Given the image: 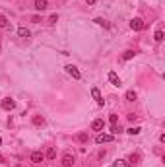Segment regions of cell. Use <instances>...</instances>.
Wrapping results in <instances>:
<instances>
[{
	"label": "cell",
	"mask_w": 165,
	"mask_h": 167,
	"mask_svg": "<svg viewBox=\"0 0 165 167\" xmlns=\"http://www.w3.org/2000/svg\"><path fill=\"white\" fill-rule=\"evenodd\" d=\"M60 163H62V167H74V163H76V156L72 154V152H64Z\"/></svg>",
	"instance_id": "obj_1"
},
{
	"label": "cell",
	"mask_w": 165,
	"mask_h": 167,
	"mask_svg": "<svg viewBox=\"0 0 165 167\" xmlns=\"http://www.w3.org/2000/svg\"><path fill=\"white\" fill-rule=\"evenodd\" d=\"M29 161H31V163H35V165H39V163H43V161H45V154H43L41 150H35V152H31Z\"/></svg>",
	"instance_id": "obj_2"
},
{
	"label": "cell",
	"mask_w": 165,
	"mask_h": 167,
	"mask_svg": "<svg viewBox=\"0 0 165 167\" xmlns=\"http://www.w3.org/2000/svg\"><path fill=\"white\" fill-rule=\"evenodd\" d=\"M130 29L132 31H142L144 29V21H142L140 18H132L130 20Z\"/></svg>",
	"instance_id": "obj_3"
},
{
	"label": "cell",
	"mask_w": 165,
	"mask_h": 167,
	"mask_svg": "<svg viewBox=\"0 0 165 167\" xmlns=\"http://www.w3.org/2000/svg\"><path fill=\"white\" fill-rule=\"evenodd\" d=\"M33 8L37 10V12H45L49 8V0H35L33 2Z\"/></svg>",
	"instance_id": "obj_4"
},
{
	"label": "cell",
	"mask_w": 165,
	"mask_h": 167,
	"mask_svg": "<svg viewBox=\"0 0 165 167\" xmlns=\"http://www.w3.org/2000/svg\"><path fill=\"white\" fill-rule=\"evenodd\" d=\"M115 140V136L113 134H101V132H99L97 136H95V142L97 144H103V142H113Z\"/></svg>",
	"instance_id": "obj_5"
},
{
	"label": "cell",
	"mask_w": 165,
	"mask_h": 167,
	"mask_svg": "<svg viewBox=\"0 0 165 167\" xmlns=\"http://www.w3.org/2000/svg\"><path fill=\"white\" fill-rule=\"evenodd\" d=\"M66 72H68V74L72 76L74 80H82V74H80V70H78L76 66H72V64H68V66H66Z\"/></svg>",
	"instance_id": "obj_6"
},
{
	"label": "cell",
	"mask_w": 165,
	"mask_h": 167,
	"mask_svg": "<svg viewBox=\"0 0 165 167\" xmlns=\"http://www.w3.org/2000/svg\"><path fill=\"white\" fill-rule=\"evenodd\" d=\"M91 95H93V99L97 101V105H105V99H103L101 91H99L97 88H91Z\"/></svg>",
	"instance_id": "obj_7"
},
{
	"label": "cell",
	"mask_w": 165,
	"mask_h": 167,
	"mask_svg": "<svg viewBox=\"0 0 165 167\" xmlns=\"http://www.w3.org/2000/svg\"><path fill=\"white\" fill-rule=\"evenodd\" d=\"M2 109H4V111H12V109H16V101L10 99V97L2 99Z\"/></svg>",
	"instance_id": "obj_8"
},
{
	"label": "cell",
	"mask_w": 165,
	"mask_h": 167,
	"mask_svg": "<svg viewBox=\"0 0 165 167\" xmlns=\"http://www.w3.org/2000/svg\"><path fill=\"white\" fill-rule=\"evenodd\" d=\"M103 128H105V121L103 119H95L91 122V130H95V132H101Z\"/></svg>",
	"instance_id": "obj_9"
},
{
	"label": "cell",
	"mask_w": 165,
	"mask_h": 167,
	"mask_svg": "<svg viewBox=\"0 0 165 167\" xmlns=\"http://www.w3.org/2000/svg\"><path fill=\"white\" fill-rule=\"evenodd\" d=\"M109 82H111L113 86H117V88H119V86H123V82H120V78L117 76V72H109Z\"/></svg>",
	"instance_id": "obj_10"
},
{
	"label": "cell",
	"mask_w": 165,
	"mask_h": 167,
	"mask_svg": "<svg viewBox=\"0 0 165 167\" xmlns=\"http://www.w3.org/2000/svg\"><path fill=\"white\" fill-rule=\"evenodd\" d=\"M45 157L49 159V161H54V159H56V150H54V148H49L47 154H45Z\"/></svg>",
	"instance_id": "obj_11"
},
{
	"label": "cell",
	"mask_w": 165,
	"mask_h": 167,
	"mask_svg": "<svg viewBox=\"0 0 165 167\" xmlns=\"http://www.w3.org/2000/svg\"><path fill=\"white\" fill-rule=\"evenodd\" d=\"M18 35H20V37H24V39H27V37L31 35V31H29V29H25V27L21 25V27H18Z\"/></svg>",
	"instance_id": "obj_12"
},
{
	"label": "cell",
	"mask_w": 165,
	"mask_h": 167,
	"mask_svg": "<svg viewBox=\"0 0 165 167\" xmlns=\"http://www.w3.org/2000/svg\"><path fill=\"white\" fill-rule=\"evenodd\" d=\"M134 56H136V51L128 49V51H124V53H123V60H130V59H134Z\"/></svg>",
	"instance_id": "obj_13"
},
{
	"label": "cell",
	"mask_w": 165,
	"mask_h": 167,
	"mask_svg": "<svg viewBox=\"0 0 165 167\" xmlns=\"http://www.w3.org/2000/svg\"><path fill=\"white\" fill-rule=\"evenodd\" d=\"M76 140H78V142H80V144H85V142H88V140H89V136H88V132H80V134H78V136H76Z\"/></svg>",
	"instance_id": "obj_14"
},
{
	"label": "cell",
	"mask_w": 165,
	"mask_h": 167,
	"mask_svg": "<svg viewBox=\"0 0 165 167\" xmlns=\"http://www.w3.org/2000/svg\"><path fill=\"white\" fill-rule=\"evenodd\" d=\"M33 125H35V126H41V125H45V119H43L41 115H35V117H33Z\"/></svg>",
	"instance_id": "obj_15"
},
{
	"label": "cell",
	"mask_w": 165,
	"mask_h": 167,
	"mask_svg": "<svg viewBox=\"0 0 165 167\" xmlns=\"http://www.w3.org/2000/svg\"><path fill=\"white\" fill-rule=\"evenodd\" d=\"M95 24H97V25H103L105 29H109V27H111V24H109L107 20H103V18H97V20H95Z\"/></svg>",
	"instance_id": "obj_16"
},
{
	"label": "cell",
	"mask_w": 165,
	"mask_h": 167,
	"mask_svg": "<svg viewBox=\"0 0 165 167\" xmlns=\"http://www.w3.org/2000/svg\"><path fill=\"white\" fill-rule=\"evenodd\" d=\"M128 165H130V163H128L126 159H117V161L113 163V167H128Z\"/></svg>",
	"instance_id": "obj_17"
},
{
	"label": "cell",
	"mask_w": 165,
	"mask_h": 167,
	"mask_svg": "<svg viewBox=\"0 0 165 167\" xmlns=\"http://www.w3.org/2000/svg\"><path fill=\"white\" fill-rule=\"evenodd\" d=\"M0 27H10V24H8V18H6L4 14H0Z\"/></svg>",
	"instance_id": "obj_18"
},
{
	"label": "cell",
	"mask_w": 165,
	"mask_h": 167,
	"mask_svg": "<svg viewBox=\"0 0 165 167\" xmlns=\"http://www.w3.org/2000/svg\"><path fill=\"white\" fill-rule=\"evenodd\" d=\"M126 101H136V91L134 90H128L126 91Z\"/></svg>",
	"instance_id": "obj_19"
},
{
	"label": "cell",
	"mask_w": 165,
	"mask_h": 167,
	"mask_svg": "<svg viewBox=\"0 0 165 167\" xmlns=\"http://www.w3.org/2000/svg\"><path fill=\"white\" fill-rule=\"evenodd\" d=\"M140 130H142L140 126H132V128H128V130H126V132H128V134H130V136H136V134H140Z\"/></svg>",
	"instance_id": "obj_20"
},
{
	"label": "cell",
	"mask_w": 165,
	"mask_h": 167,
	"mask_svg": "<svg viewBox=\"0 0 165 167\" xmlns=\"http://www.w3.org/2000/svg\"><path fill=\"white\" fill-rule=\"evenodd\" d=\"M154 39H155L157 43H161V41H163V31H161V29H157L155 35H154Z\"/></svg>",
	"instance_id": "obj_21"
},
{
	"label": "cell",
	"mask_w": 165,
	"mask_h": 167,
	"mask_svg": "<svg viewBox=\"0 0 165 167\" xmlns=\"http://www.w3.org/2000/svg\"><path fill=\"white\" fill-rule=\"evenodd\" d=\"M109 122H111V125H117V122H119V115H111V117H109Z\"/></svg>",
	"instance_id": "obj_22"
},
{
	"label": "cell",
	"mask_w": 165,
	"mask_h": 167,
	"mask_svg": "<svg viewBox=\"0 0 165 167\" xmlns=\"http://www.w3.org/2000/svg\"><path fill=\"white\" fill-rule=\"evenodd\" d=\"M119 132H120V128H119L117 125H113V126H111V134L115 136V134H119Z\"/></svg>",
	"instance_id": "obj_23"
},
{
	"label": "cell",
	"mask_w": 165,
	"mask_h": 167,
	"mask_svg": "<svg viewBox=\"0 0 165 167\" xmlns=\"http://www.w3.org/2000/svg\"><path fill=\"white\" fill-rule=\"evenodd\" d=\"M56 21H59V16H56V14H53V16L49 18V24H56Z\"/></svg>",
	"instance_id": "obj_24"
},
{
	"label": "cell",
	"mask_w": 165,
	"mask_h": 167,
	"mask_svg": "<svg viewBox=\"0 0 165 167\" xmlns=\"http://www.w3.org/2000/svg\"><path fill=\"white\" fill-rule=\"evenodd\" d=\"M136 161H138V156L132 154V156H130V159H128V163H136Z\"/></svg>",
	"instance_id": "obj_25"
},
{
	"label": "cell",
	"mask_w": 165,
	"mask_h": 167,
	"mask_svg": "<svg viewBox=\"0 0 165 167\" xmlns=\"http://www.w3.org/2000/svg\"><path fill=\"white\" fill-rule=\"evenodd\" d=\"M31 21H33V24H39V21H41V16H33Z\"/></svg>",
	"instance_id": "obj_26"
},
{
	"label": "cell",
	"mask_w": 165,
	"mask_h": 167,
	"mask_svg": "<svg viewBox=\"0 0 165 167\" xmlns=\"http://www.w3.org/2000/svg\"><path fill=\"white\" fill-rule=\"evenodd\" d=\"M95 2H97V0H85V4H88V6H93Z\"/></svg>",
	"instance_id": "obj_27"
},
{
	"label": "cell",
	"mask_w": 165,
	"mask_h": 167,
	"mask_svg": "<svg viewBox=\"0 0 165 167\" xmlns=\"http://www.w3.org/2000/svg\"><path fill=\"white\" fill-rule=\"evenodd\" d=\"M0 144H2V138H0Z\"/></svg>",
	"instance_id": "obj_28"
}]
</instances>
